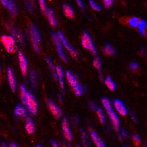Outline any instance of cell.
<instances>
[{
  "mask_svg": "<svg viewBox=\"0 0 147 147\" xmlns=\"http://www.w3.org/2000/svg\"><path fill=\"white\" fill-rule=\"evenodd\" d=\"M7 75L10 88L12 91L15 92L17 89V81L13 69L10 67H8L7 70Z\"/></svg>",
  "mask_w": 147,
  "mask_h": 147,
  "instance_id": "obj_12",
  "label": "cell"
},
{
  "mask_svg": "<svg viewBox=\"0 0 147 147\" xmlns=\"http://www.w3.org/2000/svg\"><path fill=\"white\" fill-rule=\"evenodd\" d=\"M140 18L137 17H132L130 18L128 21V24L129 27L134 28H138L140 21Z\"/></svg>",
  "mask_w": 147,
  "mask_h": 147,
  "instance_id": "obj_29",
  "label": "cell"
},
{
  "mask_svg": "<svg viewBox=\"0 0 147 147\" xmlns=\"http://www.w3.org/2000/svg\"><path fill=\"white\" fill-rule=\"evenodd\" d=\"M95 111H96L98 118L101 124L104 125L107 121V119H106L105 114V112L104 111L103 108L100 107H98Z\"/></svg>",
  "mask_w": 147,
  "mask_h": 147,
  "instance_id": "obj_23",
  "label": "cell"
},
{
  "mask_svg": "<svg viewBox=\"0 0 147 147\" xmlns=\"http://www.w3.org/2000/svg\"><path fill=\"white\" fill-rule=\"evenodd\" d=\"M80 135L83 146L84 147H90L91 142L85 130L83 128H81L80 130Z\"/></svg>",
  "mask_w": 147,
  "mask_h": 147,
  "instance_id": "obj_21",
  "label": "cell"
},
{
  "mask_svg": "<svg viewBox=\"0 0 147 147\" xmlns=\"http://www.w3.org/2000/svg\"><path fill=\"white\" fill-rule=\"evenodd\" d=\"M29 111L27 108L21 104H18L15 107L14 114L16 117H28V114Z\"/></svg>",
  "mask_w": 147,
  "mask_h": 147,
  "instance_id": "obj_16",
  "label": "cell"
},
{
  "mask_svg": "<svg viewBox=\"0 0 147 147\" xmlns=\"http://www.w3.org/2000/svg\"><path fill=\"white\" fill-rule=\"evenodd\" d=\"M46 63L48 66V67L50 68V69L52 71V74H53V76L54 77V78L56 80L58 81V78H57V76L56 74V71H55V67L53 60L51 59V58L49 57H46L45 59Z\"/></svg>",
  "mask_w": 147,
  "mask_h": 147,
  "instance_id": "obj_24",
  "label": "cell"
},
{
  "mask_svg": "<svg viewBox=\"0 0 147 147\" xmlns=\"http://www.w3.org/2000/svg\"><path fill=\"white\" fill-rule=\"evenodd\" d=\"M107 113L108 114V115L110 120L111 121L112 124L113 125L114 129L116 131H118L119 130L120 120L118 115L117 114V113H115V111H114L113 108L107 110Z\"/></svg>",
  "mask_w": 147,
  "mask_h": 147,
  "instance_id": "obj_10",
  "label": "cell"
},
{
  "mask_svg": "<svg viewBox=\"0 0 147 147\" xmlns=\"http://www.w3.org/2000/svg\"><path fill=\"white\" fill-rule=\"evenodd\" d=\"M113 105L116 109V111L122 116H125L128 114V110L125 105L121 100L119 99L114 100L113 102Z\"/></svg>",
  "mask_w": 147,
  "mask_h": 147,
  "instance_id": "obj_13",
  "label": "cell"
},
{
  "mask_svg": "<svg viewBox=\"0 0 147 147\" xmlns=\"http://www.w3.org/2000/svg\"><path fill=\"white\" fill-rule=\"evenodd\" d=\"M130 115H131V119H132V121H133L134 122H136V123H137V122H138V119H137V117H136V115H135V114L133 113L132 112H131Z\"/></svg>",
  "mask_w": 147,
  "mask_h": 147,
  "instance_id": "obj_41",
  "label": "cell"
},
{
  "mask_svg": "<svg viewBox=\"0 0 147 147\" xmlns=\"http://www.w3.org/2000/svg\"><path fill=\"white\" fill-rule=\"evenodd\" d=\"M25 6L28 9V11H30L31 12L34 11V7H33L32 5L31 4V3L30 2V1H27L25 2Z\"/></svg>",
  "mask_w": 147,
  "mask_h": 147,
  "instance_id": "obj_39",
  "label": "cell"
},
{
  "mask_svg": "<svg viewBox=\"0 0 147 147\" xmlns=\"http://www.w3.org/2000/svg\"><path fill=\"white\" fill-rule=\"evenodd\" d=\"M9 147H18V145L16 142H11L9 144Z\"/></svg>",
  "mask_w": 147,
  "mask_h": 147,
  "instance_id": "obj_44",
  "label": "cell"
},
{
  "mask_svg": "<svg viewBox=\"0 0 147 147\" xmlns=\"http://www.w3.org/2000/svg\"><path fill=\"white\" fill-rule=\"evenodd\" d=\"M138 31L139 33L142 35H145L146 33V30H147V22L144 20H140L139 26L138 27Z\"/></svg>",
  "mask_w": 147,
  "mask_h": 147,
  "instance_id": "obj_27",
  "label": "cell"
},
{
  "mask_svg": "<svg viewBox=\"0 0 147 147\" xmlns=\"http://www.w3.org/2000/svg\"><path fill=\"white\" fill-rule=\"evenodd\" d=\"M38 3L41 11L42 12H45V11L47 9L45 0H38Z\"/></svg>",
  "mask_w": 147,
  "mask_h": 147,
  "instance_id": "obj_34",
  "label": "cell"
},
{
  "mask_svg": "<svg viewBox=\"0 0 147 147\" xmlns=\"http://www.w3.org/2000/svg\"><path fill=\"white\" fill-rule=\"evenodd\" d=\"M29 34L34 50L35 52L38 53L40 51V43L41 41V35L38 28L34 24H32L30 27Z\"/></svg>",
  "mask_w": 147,
  "mask_h": 147,
  "instance_id": "obj_3",
  "label": "cell"
},
{
  "mask_svg": "<svg viewBox=\"0 0 147 147\" xmlns=\"http://www.w3.org/2000/svg\"><path fill=\"white\" fill-rule=\"evenodd\" d=\"M50 144L52 147H59V145L58 144V143L57 142V141H56L55 140H50Z\"/></svg>",
  "mask_w": 147,
  "mask_h": 147,
  "instance_id": "obj_40",
  "label": "cell"
},
{
  "mask_svg": "<svg viewBox=\"0 0 147 147\" xmlns=\"http://www.w3.org/2000/svg\"><path fill=\"white\" fill-rule=\"evenodd\" d=\"M57 33L61 42H62L63 45L66 48V50L69 52V54L74 58H77L78 57V53L76 49L67 41L64 34L62 32L58 31Z\"/></svg>",
  "mask_w": 147,
  "mask_h": 147,
  "instance_id": "obj_7",
  "label": "cell"
},
{
  "mask_svg": "<svg viewBox=\"0 0 147 147\" xmlns=\"http://www.w3.org/2000/svg\"><path fill=\"white\" fill-rule=\"evenodd\" d=\"M55 71L56 74L57 76L58 81L59 82V84L60 85V87L62 90L64 89L65 84L64 81V72L63 69L60 65H57L55 67Z\"/></svg>",
  "mask_w": 147,
  "mask_h": 147,
  "instance_id": "obj_18",
  "label": "cell"
},
{
  "mask_svg": "<svg viewBox=\"0 0 147 147\" xmlns=\"http://www.w3.org/2000/svg\"><path fill=\"white\" fill-rule=\"evenodd\" d=\"M47 105L51 114L56 119H58L61 117L63 115L62 110L55 102H54L51 100H48Z\"/></svg>",
  "mask_w": 147,
  "mask_h": 147,
  "instance_id": "obj_11",
  "label": "cell"
},
{
  "mask_svg": "<svg viewBox=\"0 0 147 147\" xmlns=\"http://www.w3.org/2000/svg\"><path fill=\"white\" fill-rule=\"evenodd\" d=\"M77 147H81V145H77Z\"/></svg>",
  "mask_w": 147,
  "mask_h": 147,
  "instance_id": "obj_47",
  "label": "cell"
},
{
  "mask_svg": "<svg viewBox=\"0 0 147 147\" xmlns=\"http://www.w3.org/2000/svg\"><path fill=\"white\" fill-rule=\"evenodd\" d=\"M143 147H147V145H145V146H144Z\"/></svg>",
  "mask_w": 147,
  "mask_h": 147,
  "instance_id": "obj_50",
  "label": "cell"
},
{
  "mask_svg": "<svg viewBox=\"0 0 147 147\" xmlns=\"http://www.w3.org/2000/svg\"><path fill=\"white\" fill-rule=\"evenodd\" d=\"M132 141L134 142V144L136 145V146H138L140 145L141 142V139L140 137L138 136L137 134H134L132 135Z\"/></svg>",
  "mask_w": 147,
  "mask_h": 147,
  "instance_id": "obj_33",
  "label": "cell"
},
{
  "mask_svg": "<svg viewBox=\"0 0 147 147\" xmlns=\"http://www.w3.org/2000/svg\"><path fill=\"white\" fill-rule=\"evenodd\" d=\"M121 136L124 139H128L129 138V134L126 129L122 128L121 129Z\"/></svg>",
  "mask_w": 147,
  "mask_h": 147,
  "instance_id": "obj_35",
  "label": "cell"
},
{
  "mask_svg": "<svg viewBox=\"0 0 147 147\" xmlns=\"http://www.w3.org/2000/svg\"><path fill=\"white\" fill-rule=\"evenodd\" d=\"M8 28L11 33V35H13L14 36L16 41H17L18 42L21 44H23L24 42V35L20 30L17 29L13 26H9Z\"/></svg>",
  "mask_w": 147,
  "mask_h": 147,
  "instance_id": "obj_15",
  "label": "cell"
},
{
  "mask_svg": "<svg viewBox=\"0 0 147 147\" xmlns=\"http://www.w3.org/2000/svg\"><path fill=\"white\" fill-rule=\"evenodd\" d=\"M51 38H52V40L54 42V44L56 48V50L57 51L58 55L59 56L61 59L64 61V62H65V63H67L68 58L64 53V48L63 47V45L59 38L58 33L57 32H52L51 33Z\"/></svg>",
  "mask_w": 147,
  "mask_h": 147,
  "instance_id": "obj_6",
  "label": "cell"
},
{
  "mask_svg": "<svg viewBox=\"0 0 147 147\" xmlns=\"http://www.w3.org/2000/svg\"><path fill=\"white\" fill-rule=\"evenodd\" d=\"M65 77L75 95L77 96L82 95L84 94L83 87L79 82V81L74 74V73L70 70H67L65 72Z\"/></svg>",
  "mask_w": 147,
  "mask_h": 147,
  "instance_id": "obj_2",
  "label": "cell"
},
{
  "mask_svg": "<svg viewBox=\"0 0 147 147\" xmlns=\"http://www.w3.org/2000/svg\"><path fill=\"white\" fill-rule=\"evenodd\" d=\"M89 4L92 9L96 11H101L102 10L101 6L94 0H89Z\"/></svg>",
  "mask_w": 147,
  "mask_h": 147,
  "instance_id": "obj_32",
  "label": "cell"
},
{
  "mask_svg": "<svg viewBox=\"0 0 147 147\" xmlns=\"http://www.w3.org/2000/svg\"><path fill=\"white\" fill-rule=\"evenodd\" d=\"M45 13L49 24H50L52 27H57V22L53 10L51 8H47L45 12Z\"/></svg>",
  "mask_w": 147,
  "mask_h": 147,
  "instance_id": "obj_17",
  "label": "cell"
},
{
  "mask_svg": "<svg viewBox=\"0 0 147 147\" xmlns=\"http://www.w3.org/2000/svg\"><path fill=\"white\" fill-rule=\"evenodd\" d=\"M90 137L96 147H105V143L98 133L94 130L90 131Z\"/></svg>",
  "mask_w": 147,
  "mask_h": 147,
  "instance_id": "obj_14",
  "label": "cell"
},
{
  "mask_svg": "<svg viewBox=\"0 0 147 147\" xmlns=\"http://www.w3.org/2000/svg\"><path fill=\"white\" fill-rule=\"evenodd\" d=\"M1 41L5 50L9 53H14L17 50L16 40L11 35H3L1 37Z\"/></svg>",
  "mask_w": 147,
  "mask_h": 147,
  "instance_id": "obj_5",
  "label": "cell"
},
{
  "mask_svg": "<svg viewBox=\"0 0 147 147\" xmlns=\"http://www.w3.org/2000/svg\"><path fill=\"white\" fill-rule=\"evenodd\" d=\"M25 129L28 134H33L35 131V125L32 119L28 117L25 122Z\"/></svg>",
  "mask_w": 147,
  "mask_h": 147,
  "instance_id": "obj_19",
  "label": "cell"
},
{
  "mask_svg": "<svg viewBox=\"0 0 147 147\" xmlns=\"http://www.w3.org/2000/svg\"><path fill=\"white\" fill-rule=\"evenodd\" d=\"M90 107H91V109H94V110H95V111H96V108H98L97 105H96L94 102H91L90 103Z\"/></svg>",
  "mask_w": 147,
  "mask_h": 147,
  "instance_id": "obj_42",
  "label": "cell"
},
{
  "mask_svg": "<svg viewBox=\"0 0 147 147\" xmlns=\"http://www.w3.org/2000/svg\"><path fill=\"white\" fill-rule=\"evenodd\" d=\"M82 46L93 54H96L97 53L96 48L95 45L94 41L90 34L87 31H84L82 34L81 39Z\"/></svg>",
  "mask_w": 147,
  "mask_h": 147,
  "instance_id": "obj_4",
  "label": "cell"
},
{
  "mask_svg": "<svg viewBox=\"0 0 147 147\" xmlns=\"http://www.w3.org/2000/svg\"><path fill=\"white\" fill-rule=\"evenodd\" d=\"M104 54L108 56H113L115 54V50L110 44H105L102 49Z\"/></svg>",
  "mask_w": 147,
  "mask_h": 147,
  "instance_id": "obj_26",
  "label": "cell"
},
{
  "mask_svg": "<svg viewBox=\"0 0 147 147\" xmlns=\"http://www.w3.org/2000/svg\"><path fill=\"white\" fill-rule=\"evenodd\" d=\"M1 147H8V145L6 144V143H5V142H1Z\"/></svg>",
  "mask_w": 147,
  "mask_h": 147,
  "instance_id": "obj_45",
  "label": "cell"
},
{
  "mask_svg": "<svg viewBox=\"0 0 147 147\" xmlns=\"http://www.w3.org/2000/svg\"><path fill=\"white\" fill-rule=\"evenodd\" d=\"M92 64L96 70H98L100 72H101L102 63V61L100 57H96L94 58L92 61Z\"/></svg>",
  "mask_w": 147,
  "mask_h": 147,
  "instance_id": "obj_30",
  "label": "cell"
},
{
  "mask_svg": "<svg viewBox=\"0 0 147 147\" xmlns=\"http://www.w3.org/2000/svg\"><path fill=\"white\" fill-rule=\"evenodd\" d=\"M63 11L65 16L69 19L75 17V11L70 5L65 4L63 5Z\"/></svg>",
  "mask_w": 147,
  "mask_h": 147,
  "instance_id": "obj_20",
  "label": "cell"
},
{
  "mask_svg": "<svg viewBox=\"0 0 147 147\" xmlns=\"http://www.w3.org/2000/svg\"><path fill=\"white\" fill-rule=\"evenodd\" d=\"M101 101L102 105L103 106V108H104V109L106 111H107V110L113 108L112 102H111V100H110L108 97L103 96L102 98H101Z\"/></svg>",
  "mask_w": 147,
  "mask_h": 147,
  "instance_id": "obj_28",
  "label": "cell"
},
{
  "mask_svg": "<svg viewBox=\"0 0 147 147\" xmlns=\"http://www.w3.org/2000/svg\"><path fill=\"white\" fill-rule=\"evenodd\" d=\"M18 63L22 75L25 76L27 75L28 69V63L27 57L22 51H19L18 53Z\"/></svg>",
  "mask_w": 147,
  "mask_h": 147,
  "instance_id": "obj_8",
  "label": "cell"
},
{
  "mask_svg": "<svg viewBox=\"0 0 147 147\" xmlns=\"http://www.w3.org/2000/svg\"><path fill=\"white\" fill-rule=\"evenodd\" d=\"M6 8L11 16L15 17L17 16L18 13V8L13 0H9V2Z\"/></svg>",
  "mask_w": 147,
  "mask_h": 147,
  "instance_id": "obj_22",
  "label": "cell"
},
{
  "mask_svg": "<svg viewBox=\"0 0 147 147\" xmlns=\"http://www.w3.org/2000/svg\"><path fill=\"white\" fill-rule=\"evenodd\" d=\"M61 128L65 138L68 141H71L73 140V136L69 121L66 117H64L61 123Z\"/></svg>",
  "mask_w": 147,
  "mask_h": 147,
  "instance_id": "obj_9",
  "label": "cell"
},
{
  "mask_svg": "<svg viewBox=\"0 0 147 147\" xmlns=\"http://www.w3.org/2000/svg\"><path fill=\"white\" fill-rule=\"evenodd\" d=\"M36 147H42V146L41 145H37L36 146Z\"/></svg>",
  "mask_w": 147,
  "mask_h": 147,
  "instance_id": "obj_46",
  "label": "cell"
},
{
  "mask_svg": "<svg viewBox=\"0 0 147 147\" xmlns=\"http://www.w3.org/2000/svg\"><path fill=\"white\" fill-rule=\"evenodd\" d=\"M122 147H129V146H122Z\"/></svg>",
  "mask_w": 147,
  "mask_h": 147,
  "instance_id": "obj_49",
  "label": "cell"
},
{
  "mask_svg": "<svg viewBox=\"0 0 147 147\" xmlns=\"http://www.w3.org/2000/svg\"><path fill=\"white\" fill-rule=\"evenodd\" d=\"M104 84L106 85V87L111 91H114L116 90V84L111 78V77L108 76L104 80Z\"/></svg>",
  "mask_w": 147,
  "mask_h": 147,
  "instance_id": "obj_25",
  "label": "cell"
},
{
  "mask_svg": "<svg viewBox=\"0 0 147 147\" xmlns=\"http://www.w3.org/2000/svg\"><path fill=\"white\" fill-rule=\"evenodd\" d=\"M129 68L132 71H136L138 68V64L137 62H131L129 64Z\"/></svg>",
  "mask_w": 147,
  "mask_h": 147,
  "instance_id": "obj_37",
  "label": "cell"
},
{
  "mask_svg": "<svg viewBox=\"0 0 147 147\" xmlns=\"http://www.w3.org/2000/svg\"><path fill=\"white\" fill-rule=\"evenodd\" d=\"M102 2L104 7L107 8H108L113 5L114 3V0H102Z\"/></svg>",
  "mask_w": 147,
  "mask_h": 147,
  "instance_id": "obj_36",
  "label": "cell"
},
{
  "mask_svg": "<svg viewBox=\"0 0 147 147\" xmlns=\"http://www.w3.org/2000/svg\"><path fill=\"white\" fill-rule=\"evenodd\" d=\"M20 98L22 104L27 108L28 111L32 115H36L38 111V104L34 95L28 91L24 84L20 87Z\"/></svg>",
  "mask_w": 147,
  "mask_h": 147,
  "instance_id": "obj_1",
  "label": "cell"
},
{
  "mask_svg": "<svg viewBox=\"0 0 147 147\" xmlns=\"http://www.w3.org/2000/svg\"><path fill=\"white\" fill-rule=\"evenodd\" d=\"M76 3L78 5V6L82 10L85 9V4L83 1V0H76Z\"/></svg>",
  "mask_w": 147,
  "mask_h": 147,
  "instance_id": "obj_38",
  "label": "cell"
},
{
  "mask_svg": "<svg viewBox=\"0 0 147 147\" xmlns=\"http://www.w3.org/2000/svg\"><path fill=\"white\" fill-rule=\"evenodd\" d=\"M30 80L32 87L35 88L36 85V82H37V74L34 70L31 71L30 72Z\"/></svg>",
  "mask_w": 147,
  "mask_h": 147,
  "instance_id": "obj_31",
  "label": "cell"
},
{
  "mask_svg": "<svg viewBox=\"0 0 147 147\" xmlns=\"http://www.w3.org/2000/svg\"><path fill=\"white\" fill-rule=\"evenodd\" d=\"M30 1H34V0H29Z\"/></svg>",
  "mask_w": 147,
  "mask_h": 147,
  "instance_id": "obj_48",
  "label": "cell"
},
{
  "mask_svg": "<svg viewBox=\"0 0 147 147\" xmlns=\"http://www.w3.org/2000/svg\"><path fill=\"white\" fill-rule=\"evenodd\" d=\"M8 2H9V0H1V3L2 5L5 7H7Z\"/></svg>",
  "mask_w": 147,
  "mask_h": 147,
  "instance_id": "obj_43",
  "label": "cell"
}]
</instances>
